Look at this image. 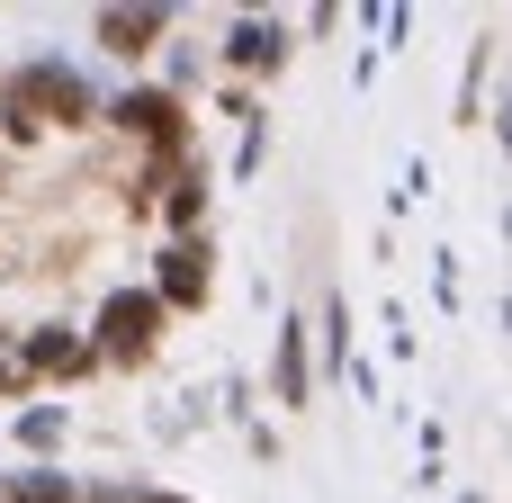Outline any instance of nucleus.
Returning <instances> with one entry per match:
<instances>
[{
	"label": "nucleus",
	"instance_id": "obj_1",
	"mask_svg": "<svg viewBox=\"0 0 512 503\" xmlns=\"http://www.w3.org/2000/svg\"><path fill=\"white\" fill-rule=\"evenodd\" d=\"M117 126H126V135H144L162 162H180V144H189V126H180V99H171V90H126V99H117Z\"/></svg>",
	"mask_w": 512,
	"mask_h": 503
},
{
	"label": "nucleus",
	"instance_id": "obj_2",
	"mask_svg": "<svg viewBox=\"0 0 512 503\" xmlns=\"http://www.w3.org/2000/svg\"><path fill=\"white\" fill-rule=\"evenodd\" d=\"M153 324H162V306L153 297H108V315H99V360H153Z\"/></svg>",
	"mask_w": 512,
	"mask_h": 503
},
{
	"label": "nucleus",
	"instance_id": "obj_3",
	"mask_svg": "<svg viewBox=\"0 0 512 503\" xmlns=\"http://www.w3.org/2000/svg\"><path fill=\"white\" fill-rule=\"evenodd\" d=\"M162 297H171V306H198V297H207V243H180V252L162 261Z\"/></svg>",
	"mask_w": 512,
	"mask_h": 503
},
{
	"label": "nucleus",
	"instance_id": "obj_4",
	"mask_svg": "<svg viewBox=\"0 0 512 503\" xmlns=\"http://www.w3.org/2000/svg\"><path fill=\"white\" fill-rule=\"evenodd\" d=\"M162 36V9H108L99 18V45H117V54H144Z\"/></svg>",
	"mask_w": 512,
	"mask_h": 503
},
{
	"label": "nucleus",
	"instance_id": "obj_5",
	"mask_svg": "<svg viewBox=\"0 0 512 503\" xmlns=\"http://www.w3.org/2000/svg\"><path fill=\"white\" fill-rule=\"evenodd\" d=\"M27 369L72 378V369H90V351H81V342H63V333H36V342H27Z\"/></svg>",
	"mask_w": 512,
	"mask_h": 503
},
{
	"label": "nucleus",
	"instance_id": "obj_6",
	"mask_svg": "<svg viewBox=\"0 0 512 503\" xmlns=\"http://www.w3.org/2000/svg\"><path fill=\"white\" fill-rule=\"evenodd\" d=\"M234 54H243V63H279V27H243Z\"/></svg>",
	"mask_w": 512,
	"mask_h": 503
},
{
	"label": "nucleus",
	"instance_id": "obj_7",
	"mask_svg": "<svg viewBox=\"0 0 512 503\" xmlns=\"http://www.w3.org/2000/svg\"><path fill=\"white\" fill-rule=\"evenodd\" d=\"M18 503H72L63 486H18Z\"/></svg>",
	"mask_w": 512,
	"mask_h": 503
},
{
	"label": "nucleus",
	"instance_id": "obj_8",
	"mask_svg": "<svg viewBox=\"0 0 512 503\" xmlns=\"http://www.w3.org/2000/svg\"><path fill=\"white\" fill-rule=\"evenodd\" d=\"M90 503H135V495H90Z\"/></svg>",
	"mask_w": 512,
	"mask_h": 503
},
{
	"label": "nucleus",
	"instance_id": "obj_9",
	"mask_svg": "<svg viewBox=\"0 0 512 503\" xmlns=\"http://www.w3.org/2000/svg\"><path fill=\"white\" fill-rule=\"evenodd\" d=\"M0 387H9V369H0Z\"/></svg>",
	"mask_w": 512,
	"mask_h": 503
}]
</instances>
